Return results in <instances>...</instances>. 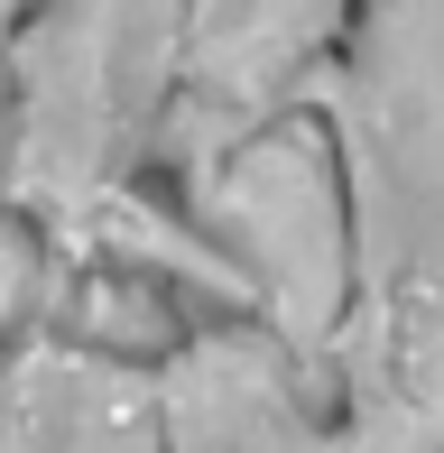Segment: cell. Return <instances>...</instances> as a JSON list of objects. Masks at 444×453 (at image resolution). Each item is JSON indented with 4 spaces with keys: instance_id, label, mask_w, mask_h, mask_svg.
Returning <instances> with one entry per match:
<instances>
[{
    "instance_id": "1",
    "label": "cell",
    "mask_w": 444,
    "mask_h": 453,
    "mask_svg": "<svg viewBox=\"0 0 444 453\" xmlns=\"http://www.w3.org/2000/svg\"><path fill=\"white\" fill-rule=\"evenodd\" d=\"M342 176L333 398L352 453H444V0H342L315 74Z\"/></svg>"
},
{
    "instance_id": "2",
    "label": "cell",
    "mask_w": 444,
    "mask_h": 453,
    "mask_svg": "<svg viewBox=\"0 0 444 453\" xmlns=\"http://www.w3.org/2000/svg\"><path fill=\"white\" fill-rule=\"evenodd\" d=\"M186 84V0H28L0 47V213L56 269L195 278L241 305L232 259L149 195Z\"/></svg>"
},
{
    "instance_id": "3",
    "label": "cell",
    "mask_w": 444,
    "mask_h": 453,
    "mask_svg": "<svg viewBox=\"0 0 444 453\" xmlns=\"http://www.w3.org/2000/svg\"><path fill=\"white\" fill-rule=\"evenodd\" d=\"M167 203L232 259L241 305L269 334H287L306 361L333 370L352 259H342V176H333L325 111L296 102V111L259 120L250 139L213 149L204 167L167 176Z\"/></svg>"
},
{
    "instance_id": "4",
    "label": "cell",
    "mask_w": 444,
    "mask_h": 453,
    "mask_svg": "<svg viewBox=\"0 0 444 453\" xmlns=\"http://www.w3.org/2000/svg\"><path fill=\"white\" fill-rule=\"evenodd\" d=\"M157 444L167 453H352L333 370L241 305V324L176 334L149 361Z\"/></svg>"
},
{
    "instance_id": "5",
    "label": "cell",
    "mask_w": 444,
    "mask_h": 453,
    "mask_svg": "<svg viewBox=\"0 0 444 453\" xmlns=\"http://www.w3.org/2000/svg\"><path fill=\"white\" fill-rule=\"evenodd\" d=\"M333 37H342V0H186V84L167 111L157 176H186L213 149L250 139L259 120L315 102Z\"/></svg>"
},
{
    "instance_id": "6",
    "label": "cell",
    "mask_w": 444,
    "mask_h": 453,
    "mask_svg": "<svg viewBox=\"0 0 444 453\" xmlns=\"http://www.w3.org/2000/svg\"><path fill=\"white\" fill-rule=\"evenodd\" d=\"M0 453H167L149 361L65 324H28L0 352Z\"/></svg>"
},
{
    "instance_id": "7",
    "label": "cell",
    "mask_w": 444,
    "mask_h": 453,
    "mask_svg": "<svg viewBox=\"0 0 444 453\" xmlns=\"http://www.w3.org/2000/svg\"><path fill=\"white\" fill-rule=\"evenodd\" d=\"M19 10H28V0H0V47H10V28H19Z\"/></svg>"
}]
</instances>
